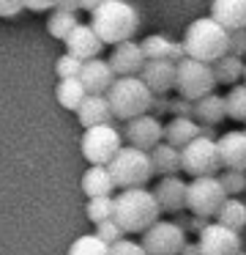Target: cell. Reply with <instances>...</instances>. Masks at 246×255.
Returning <instances> with one entry per match:
<instances>
[{"label": "cell", "mask_w": 246, "mask_h": 255, "mask_svg": "<svg viewBox=\"0 0 246 255\" xmlns=\"http://www.w3.org/2000/svg\"><path fill=\"white\" fill-rule=\"evenodd\" d=\"M162 206L156 195L148 192L145 187H129L115 195V222L126 233H145L153 222H159Z\"/></svg>", "instance_id": "cell-1"}, {"label": "cell", "mask_w": 246, "mask_h": 255, "mask_svg": "<svg viewBox=\"0 0 246 255\" xmlns=\"http://www.w3.org/2000/svg\"><path fill=\"white\" fill-rule=\"evenodd\" d=\"M186 55L205 63H216L230 52V30L213 17H197L183 33Z\"/></svg>", "instance_id": "cell-2"}, {"label": "cell", "mask_w": 246, "mask_h": 255, "mask_svg": "<svg viewBox=\"0 0 246 255\" xmlns=\"http://www.w3.org/2000/svg\"><path fill=\"white\" fill-rule=\"evenodd\" d=\"M90 25L104 39V44H120L134 39L140 28V14L129 0H107L90 14Z\"/></svg>", "instance_id": "cell-3"}, {"label": "cell", "mask_w": 246, "mask_h": 255, "mask_svg": "<svg viewBox=\"0 0 246 255\" xmlns=\"http://www.w3.org/2000/svg\"><path fill=\"white\" fill-rule=\"evenodd\" d=\"M107 96H109V105H112L115 118L131 121V118H137V116L151 113L153 96L156 94L148 88L145 80H142L140 74H134V77H118L112 83V88L107 91Z\"/></svg>", "instance_id": "cell-4"}, {"label": "cell", "mask_w": 246, "mask_h": 255, "mask_svg": "<svg viewBox=\"0 0 246 255\" xmlns=\"http://www.w3.org/2000/svg\"><path fill=\"white\" fill-rule=\"evenodd\" d=\"M109 170H112V178L120 189L145 187L156 173L151 162V151H142L137 145H123L115 154V159L109 162Z\"/></svg>", "instance_id": "cell-5"}, {"label": "cell", "mask_w": 246, "mask_h": 255, "mask_svg": "<svg viewBox=\"0 0 246 255\" xmlns=\"http://www.w3.org/2000/svg\"><path fill=\"white\" fill-rule=\"evenodd\" d=\"M216 72H213V63L197 61V58H183L178 63V80H175V91L183 99H202V96L213 94L216 88Z\"/></svg>", "instance_id": "cell-6"}, {"label": "cell", "mask_w": 246, "mask_h": 255, "mask_svg": "<svg viewBox=\"0 0 246 255\" xmlns=\"http://www.w3.org/2000/svg\"><path fill=\"white\" fill-rule=\"evenodd\" d=\"M120 140H123V132L118 127H112V121L90 127L82 134V156L90 165H109L115 159V154L123 148Z\"/></svg>", "instance_id": "cell-7"}, {"label": "cell", "mask_w": 246, "mask_h": 255, "mask_svg": "<svg viewBox=\"0 0 246 255\" xmlns=\"http://www.w3.org/2000/svg\"><path fill=\"white\" fill-rule=\"evenodd\" d=\"M227 189L222 187L219 176H197L189 181V195H186V209L197 217H216L222 203L227 200Z\"/></svg>", "instance_id": "cell-8"}, {"label": "cell", "mask_w": 246, "mask_h": 255, "mask_svg": "<svg viewBox=\"0 0 246 255\" xmlns=\"http://www.w3.org/2000/svg\"><path fill=\"white\" fill-rule=\"evenodd\" d=\"M183 154V173H189L191 178L197 176H216L222 167V156H219V143L216 137H194L186 148H180Z\"/></svg>", "instance_id": "cell-9"}, {"label": "cell", "mask_w": 246, "mask_h": 255, "mask_svg": "<svg viewBox=\"0 0 246 255\" xmlns=\"http://www.w3.org/2000/svg\"><path fill=\"white\" fill-rule=\"evenodd\" d=\"M186 244V231L183 225L169 220H159L142 233V247L148 255H178Z\"/></svg>", "instance_id": "cell-10"}, {"label": "cell", "mask_w": 246, "mask_h": 255, "mask_svg": "<svg viewBox=\"0 0 246 255\" xmlns=\"http://www.w3.org/2000/svg\"><path fill=\"white\" fill-rule=\"evenodd\" d=\"M241 231L222 225V222H208L200 231V247L202 255H235L241 250Z\"/></svg>", "instance_id": "cell-11"}, {"label": "cell", "mask_w": 246, "mask_h": 255, "mask_svg": "<svg viewBox=\"0 0 246 255\" xmlns=\"http://www.w3.org/2000/svg\"><path fill=\"white\" fill-rule=\"evenodd\" d=\"M123 137L129 140V145L151 151L153 145H159L164 140V127H162V121H159V116L145 113V116H137V118H131V121H126Z\"/></svg>", "instance_id": "cell-12"}, {"label": "cell", "mask_w": 246, "mask_h": 255, "mask_svg": "<svg viewBox=\"0 0 246 255\" xmlns=\"http://www.w3.org/2000/svg\"><path fill=\"white\" fill-rule=\"evenodd\" d=\"M140 77L145 80V85L156 96H167L178 80V63L172 58H153V61H145V69H142Z\"/></svg>", "instance_id": "cell-13"}, {"label": "cell", "mask_w": 246, "mask_h": 255, "mask_svg": "<svg viewBox=\"0 0 246 255\" xmlns=\"http://www.w3.org/2000/svg\"><path fill=\"white\" fill-rule=\"evenodd\" d=\"M145 61L148 58H145V52H142V44L134 41V39L115 44L112 55H109V66L115 69L118 77H134V74H142Z\"/></svg>", "instance_id": "cell-14"}, {"label": "cell", "mask_w": 246, "mask_h": 255, "mask_svg": "<svg viewBox=\"0 0 246 255\" xmlns=\"http://www.w3.org/2000/svg\"><path fill=\"white\" fill-rule=\"evenodd\" d=\"M162 211L167 214H178L180 209H186V195H189V181H183L180 176H162L153 187Z\"/></svg>", "instance_id": "cell-15"}, {"label": "cell", "mask_w": 246, "mask_h": 255, "mask_svg": "<svg viewBox=\"0 0 246 255\" xmlns=\"http://www.w3.org/2000/svg\"><path fill=\"white\" fill-rule=\"evenodd\" d=\"M101 47H104V39L96 33V28H93V25H82V22H80L69 36H66V52L82 58V61L98 58Z\"/></svg>", "instance_id": "cell-16"}, {"label": "cell", "mask_w": 246, "mask_h": 255, "mask_svg": "<svg viewBox=\"0 0 246 255\" xmlns=\"http://www.w3.org/2000/svg\"><path fill=\"white\" fill-rule=\"evenodd\" d=\"M74 113H77V121H80L85 129L98 127V124H109L115 118L107 94H87Z\"/></svg>", "instance_id": "cell-17"}, {"label": "cell", "mask_w": 246, "mask_h": 255, "mask_svg": "<svg viewBox=\"0 0 246 255\" xmlns=\"http://www.w3.org/2000/svg\"><path fill=\"white\" fill-rule=\"evenodd\" d=\"M80 77H82V83H85L87 94H107V91L112 88V83L118 80V74H115V69L109 66V61L90 58V61H85Z\"/></svg>", "instance_id": "cell-18"}, {"label": "cell", "mask_w": 246, "mask_h": 255, "mask_svg": "<svg viewBox=\"0 0 246 255\" xmlns=\"http://www.w3.org/2000/svg\"><path fill=\"white\" fill-rule=\"evenodd\" d=\"M216 143H219L222 167L246 170V132H224Z\"/></svg>", "instance_id": "cell-19"}, {"label": "cell", "mask_w": 246, "mask_h": 255, "mask_svg": "<svg viewBox=\"0 0 246 255\" xmlns=\"http://www.w3.org/2000/svg\"><path fill=\"white\" fill-rule=\"evenodd\" d=\"M115 178L109 165H90L85 173H82V192L87 198H109L115 192Z\"/></svg>", "instance_id": "cell-20"}, {"label": "cell", "mask_w": 246, "mask_h": 255, "mask_svg": "<svg viewBox=\"0 0 246 255\" xmlns=\"http://www.w3.org/2000/svg\"><path fill=\"white\" fill-rule=\"evenodd\" d=\"M211 17L227 30H246V0H211Z\"/></svg>", "instance_id": "cell-21"}, {"label": "cell", "mask_w": 246, "mask_h": 255, "mask_svg": "<svg viewBox=\"0 0 246 255\" xmlns=\"http://www.w3.org/2000/svg\"><path fill=\"white\" fill-rule=\"evenodd\" d=\"M151 162L159 176H178V170H183V154L178 145L167 143V140L151 148Z\"/></svg>", "instance_id": "cell-22"}, {"label": "cell", "mask_w": 246, "mask_h": 255, "mask_svg": "<svg viewBox=\"0 0 246 255\" xmlns=\"http://www.w3.org/2000/svg\"><path fill=\"white\" fill-rule=\"evenodd\" d=\"M194 137H200V124H197V118L172 116V121L164 127V140L178 145V148H186Z\"/></svg>", "instance_id": "cell-23"}, {"label": "cell", "mask_w": 246, "mask_h": 255, "mask_svg": "<svg viewBox=\"0 0 246 255\" xmlns=\"http://www.w3.org/2000/svg\"><path fill=\"white\" fill-rule=\"evenodd\" d=\"M85 96H87V88H85V83H82V77H63V80H58L55 99H58L60 107H66V110H77Z\"/></svg>", "instance_id": "cell-24"}, {"label": "cell", "mask_w": 246, "mask_h": 255, "mask_svg": "<svg viewBox=\"0 0 246 255\" xmlns=\"http://www.w3.org/2000/svg\"><path fill=\"white\" fill-rule=\"evenodd\" d=\"M194 118L200 124H219L222 118H227V102H224V96H219L213 91V94L197 99L194 102Z\"/></svg>", "instance_id": "cell-25"}, {"label": "cell", "mask_w": 246, "mask_h": 255, "mask_svg": "<svg viewBox=\"0 0 246 255\" xmlns=\"http://www.w3.org/2000/svg\"><path fill=\"white\" fill-rule=\"evenodd\" d=\"M213 72H216V83L219 85H238L241 77H246V63L241 55H222L216 63H213Z\"/></svg>", "instance_id": "cell-26"}, {"label": "cell", "mask_w": 246, "mask_h": 255, "mask_svg": "<svg viewBox=\"0 0 246 255\" xmlns=\"http://www.w3.org/2000/svg\"><path fill=\"white\" fill-rule=\"evenodd\" d=\"M216 222L233 228V231L246 228V203H244V200H238V198H227L222 203V209L216 211Z\"/></svg>", "instance_id": "cell-27"}, {"label": "cell", "mask_w": 246, "mask_h": 255, "mask_svg": "<svg viewBox=\"0 0 246 255\" xmlns=\"http://www.w3.org/2000/svg\"><path fill=\"white\" fill-rule=\"evenodd\" d=\"M77 25H80L77 22V11H63V8H55L47 19L49 36H52V39H60V41H66V36H69Z\"/></svg>", "instance_id": "cell-28"}, {"label": "cell", "mask_w": 246, "mask_h": 255, "mask_svg": "<svg viewBox=\"0 0 246 255\" xmlns=\"http://www.w3.org/2000/svg\"><path fill=\"white\" fill-rule=\"evenodd\" d=\"M69 255H109V244L98 233H85L71 242Z\"/></svg>", "instance_id": "cell-29"}, {"label": "cell", "mask_w": 246, "mask_h": 255, "mask_svg": "<svg viewBox=\"0 0 246 255\" xmlns=\"http://www.w3.org/2000/svg\"><path fill=\"white\" fill-rule=\"evenodd\" d=\"M140 44H142L145 58H148V61H153V58H169V55H172L175 41L167 39V36H162V33H151V36H145Z\"/></svg>", "instance_id": "cell-30"}, {"label": "cell", "mask_w": 246, "mask_h": 255, "mask_svg": "<svg viewBox=\"0 0 246 255\" xmlns=\"http://www.w3.org/2000/svg\"><path fill=\"white\" fill-rule=\"evenodd\" d=\"M227 118L233 121H246V83H238L227 91Z\"/></svg>", "instance_id": "cell-31"}, {"label": "cell", "mask_w": 246, "mask_h": 255, "mask_svg": "<svg viewBox=\"0 0 246 255\" xmlns=\"http://www.w3.org/2000/svg\"><path fill=\"white\" fill-rule=\"evenodd\" d=\"M87 220L90 222H104V220H115V198H90L87 200Z\"/></svg>", "instance_id": "cell-32"}, {"label": "cell", "mask_w": 246, "mask_h": 255, "mask_svg": "<svg viewBox=\"0 0 246 255\" xmlns=\"http://www.w3.org/2000/svg\"><path fill=\"white\" fill-rule=\"evenodd\" d=\"M82 66H85V61H82V58L71 55V52H63V55L55 61V74H58V80H63V77H80Z\"/></svg>", "instance_id": "cell-33"}, {"label": "cell", "mask_w": 246, "mask_h": 255, "mask_svg": "<svg viewBox=\"0 0 246 255\" xmlns=\"http://www.w3.org/2000/svg\"><path fill=\"white\" fill-rule=\"evenodd\" d=\"M219 181H222L224 189H227L230 198H233V195H241L246 189V170H233V167H224V170L219 173Z\"/></svg>", "instance_id": "cell-34"}, {"label": "cell", "mask_w": 246, "mask_h": 255, "mask_svg": "<svg viewBox=\"0 0 246 255\" xmlns=\"http://www.w3.org/2000/svg\"><path fill=\"white\" fill-rule=\"evenodd\" d=\"M96 233H98V236H101L107 244H115V242H120V239L126 236V231H123V228H120L115 220H104V222H98V225H96Z\"/></svg>", "instance_id": "cell-35"}, {"label": "cell", "mask_w": 246, "mask_h": 255, "mask_svg": "<svg viewBox=\"0 0 246 255\" xmlns=\"http://www.w3.org/2000/svg\"><path fill=\"white\" fill-rule=\"evenodd\" d=\"M109 255H148L142 242H131V239H120V242L109 244Z\"/></svg>", "instance_id": "cell-36"}, {"label": "cell", "mask_w": 246, "mask_h": 255, "mask_svg": "<svg viewBox=\"0 0 246 255\" xmlns=\"http://www.w3.org/2000/svg\"><path fill=\"white\" fill-rule=\"evenodd\" d=\"M230 52L233 55H246V30H230Z\"/></svg>", "instance_id": "cell-37"}, {"label": "cell", "mask_w": 246, "mask_h": 255, "mask_svg": "<svg viewBox=\"0 0 246 255\" xmlns=\"http://www.w3.org/2000/svg\"><path fill=\"white\" fill-rule=\"evenodd\" d=\"M169 113H172V116L194 118V102H191V99H183V96H178V99H172V107H169Z\"/></svg>", "instance_id": "cell-38"}, {"label": "cell", "mask_w": 246, "mask_h": 255, "mask_svg": "<svg viewBox=\"0 0 246 255\" xmlns=\"http://www.w3.org/2000/svg\"><path fill=\"white\" fill-rule=\"evenodd\" d=\"M22 8H25V0H0V17L3 19L22 14Z\"/></svg>", "instance_id": "cell-39"}, {"label": "cell", "mask_w": 246, "mask_h": 255, "mask_svg": "<svg viewBox=\"0 0 246 255\" xmlns=\"http://www.w3.org/2000/svg\"><path fill=\"white\" fill-rule=\"evenodd\" d=\"M27 11H47V8H55V0H25Z\"/></svg>", "instance_id": "cell-40"}, {"label": "cell", "mask_w": 246, "mask_h": 255, "mask_svg": "<svg viewBox=\"0 0 246 255\" xmlns=\"http://www.w3.org/2000/svg\"><path fill=\"white\" fill-rule=\"evenodd\" d=\"M169 107H172V99H167V96H153V116H159V113H169Z\"/></svg>", "instance_id": "cell-41"}, {"label": "cell", "mask_w": 246, "mask_h": 255, "mask_svg": "<svg viewBox=\"0 0 246 255\" xmlns=\"http://www.w3.org/2000/svg\"><path fill=\"white\" fill-rule=\"evenodd\" d=\"M55 8H63V11H77V8H82V0H55Z\"/></svg>", "instance_id": "cell-42"}, {"label": "cell", "mask_w": 246, "mask_h": 255, "mask_svg": "<svg viewBox=\"0 0 246 255\" xmlns=\"http://www.w3.org/2000/svg\"><path fill=\"white\" fill-rule=\"evenodd\" d=\"M178 255H202L200 242H186V244H183V250H180Z\"/></svg>", "instance_id": "cell-43"}, {"label": "cell", "mask_w": 246, "mask_h": 255, "mask_svg": "<svg viewBox=\"0 0 246 255\" xmlns=\"http://www.w3.org/2000/svg\"><path fill=\"white\" fill-rule=\"evenodd\" d=\"M208 217H197V214H191V220H189V228H191V231H202V228H205L208 225Z\"/></svg>", "instance_id": "cell-44"}, {"label": "cell", "mask_w": 246, "mask_h": 255, "mask_svg": "<svg viewBox=\"0 0 246 255\" xmlns=\"http://www.w3.org/2000/svg\"><path fill=\"white\" fill-rule=\"evenodd\" d=\"M101 3H107V0H82V8H85V11H96L98 6H101Z\"/></svg>", "instance_id": "cell-45"}, {"label": "cell", "mask_w": 246, "mask_h": 255, "mask_svg": "<svg viewBox=\"0 0 246 255\" xmlns=\"http://www.w3.org/2000/svg\"><path fill=\"white\" fill-rule=\"evenodd\" d=\"M235 255H246V253H244V250H238V253H235Z\"/></svg>", "instance_id": "cell-46"}, {"label": "cell", "mask_w": 246, "mask_h": 255, "mask_svg": "<svg viewBox=\"0 0 246 255\" xmlns=\"http://www.w3.org/2000/svg\"><path fill=\"white\" fill-rule=\"evenodd\" d=\"M244 83H246V77H244Z\"/></svg>", "instance_id": "cell-47"}]
</instances>
